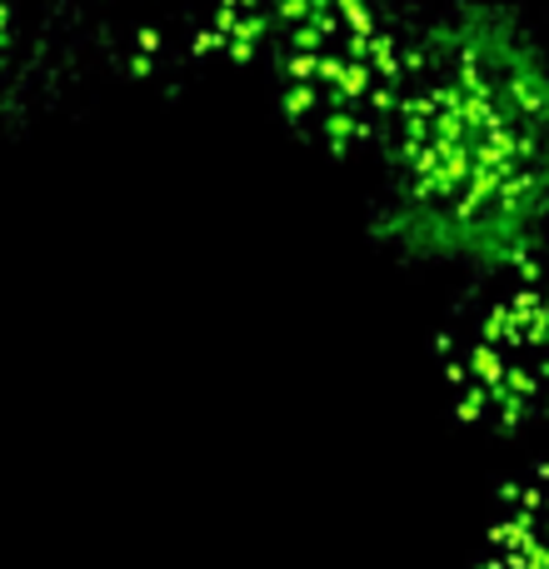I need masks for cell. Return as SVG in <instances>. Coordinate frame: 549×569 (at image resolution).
Returning <instances> with one entry per match:
<instances>
[{
  "instance_id": "obj_1",
  "label": "cell",
  "mask_w": 549,
  "mask_h": 569,
  "mask_svg": "<svg viewBox=\"0 0 549 569\" xmlns=\"http://www.w3.org/2000/svg\"><path fill=\"white\" fill-rule=\"evenodd\" d=\"M370 230L400 260L490 266L549 230V50L495 0L425 16Z\"/></svg>"
},
{
  "instance_id": "obj_2",
  "label": "cell",
  "mask_w": 549,
  "mask_h": 569,
  "mask_svg": "<svg viewBox=\"0 0 549 569\" xmlns=\"http://www.w3.org/2000/svg\"><path fill=\"white\" fill-rule=\"evenodd\" d=\"M420 26L415 0H295L260 66L280 126L335 166L375 160Z\"/></svg>"
},
{
  "instance_id": "obj_3",
  "label": "cell",
  "mask_w": 549,
  "mask_h": 569,
  "mask_svg": "<svg viewBox=\"0 0 549 569\" xmlns=\"http://www.w3.org/2000/svg\"><path fill=\"white\" fill-rule=\"evenodd\" d=\"M435 370L465 430L520 435L549 420V230L470 270L435 330Z\"/></svg>"
},
{
  "instance_id": "obj_4",
  "label": "cell",
  "mask_w": 549,
  "mask_h": 569,
  "mask_svg": "<svg viewBox=\"0 0 549 569\" xmlns=\"http://www.w3.org/2000/svg\"><path fill=\"white\" fill-rule=\"evenodd\" d=\"M295 0H76L80 60L120 86L176 90L266 66Z\"/></svg>"
},
{
  "instance_id": "obj_5",
  "label": "cell",
  "mask_w": 549,
  "mask_h": 569,
  "mask_svg": "<svg viewBox=\"0 0 549 569\" xmlns=\"http://www.w3.org/2000/svg\"><path fill=\"white\" fill-rule=\"evenodd\" d=\"M80 66L76 0H0V136L30 120Z\"/></svg>"
},
{
  "instance_id": "obj_6",
  "label": "cell",
  "mask_w": 549,
  "mask_h": 569,
  "mask_svg": "<svg viewBox=\"0 0 549 569\" xmlns=\"http://www.w3.org/2000/svg\"><path fill=\"white\" fill-rule=\"evenodd\" d=\"M480 569H549V460L525 465L495 490L480 530Z\"/></svg>"
}]
</instances>
